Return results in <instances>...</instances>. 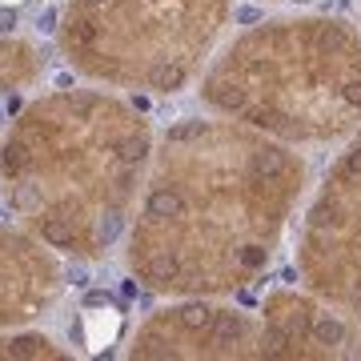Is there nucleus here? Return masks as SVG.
I'll return each mask as SVG.
<instances>
[{
    "mask_svg": "<svg viewBox=\"0 0 361 361\" xmlns=\"http://www.w3.org/2000/svg\"><path fill=\"white\" fill-rule=\"evenodd\" d=\"M310 193V161L233 116H180L153 145L125 269L157 297H233L273 265Z\"/></svg>",
    "mask_w": 361,
    "mask_h": 361,
    "instance_id": "f257e3e1",
    "label": "nucleus"
},
{
    "mask_svg": "<svg viewBox=\"0 0 361 361\" xmlns=\"http://www.w3.org/2000/svg\"><path fill=\"white\" fill-rule=\"evenodd\" d=\"M153 145L149 116L121 92H40L0 137V205L65 261H109L125 245Z\"/></svg>",
    "mask_w": 361,
    "mask_h": 361,
    "instance_id": "f03ea898",
    "label": "nucleus"
},
{
    "mask_svg": "<svg viewBox=\"0 0 361 361\" xmlns=\"http://www.w3.org/2000/svg\"><path fill=\"white\" fill-rule=\"evenodd\" d=\"M197 97L293 149L341 145L361 129V28L329 13L261 16L213 52Z\"/></svg>",
    "mask_w": 361,
    "mask_h": 361,
    "instance_id": "7ed1b4c3",
    "label": "nucleus"
},
{
    "mask_svg": "<svg viewBox=\"0 0 361 361\" xmlns=\"http://www.w3.org/2000/svg\"><path fill=\"white\" fill-rule=\"evenodd\" d=\"M233 0H61L56 52L101 89L173 97L201 80Z\"/></svg>",
    "mask_w": 361,
    "mask_h": 361,
    "instance_id": "20e7f679",
    "label": "nucleus"
},
{
    "mask_svg": "<svg viewBox=\"0 0 361 361\" xmlns=\"http://www.w3.org/2000/svg\"><path fill=\"white\" fill-rule=\"evenodd\" d=\"M297 277L361 325V129L341 141L301 209Z\"/></svg>",
    "mask_w": 361,
    "mask_h": 361,
    "instance_id": "39448f33",
    "label": "nucleus"
},
{
    "mask_svg": "<svg viewBox=\"0 0 361 361\" xmlns=\"http://www.w3.org/2000/svg\"><path fill=\"white\" fill-rule=\"evenodd\" d=\"M129 357H273V341L257 310L229 305L225 297H177L133 329Z\"/></svg>",
    "mask_w": 361,
    "mask_h": 361,
    "instance_id": "423d86ee",
    "label": "nucleus"
},
{
    "mask_svg": "<svg viewBox=\"0 0 361 361\" xmlns=\"http://www.w3.org/2000/svg\"><path fill=\"white\" fill-rule=\"evenodd\" d=\"M65 257L52 253L40 237L0 221V329H25L49 317L65 297Z\"/></svg>",
    "mask_w": 361,
    "mask_h": 361,
    "instance_id": "0eeeda50",
    "label": "nucleus"
},
{
    "mask_svg": "<svg viewBox=\"0 0 361 361\" xmlns=\"http://www.w3.org/2000/svg\"><path fill=\"white\" fill-rule=\"evenodd\" d=\"M49 73V49L37 37H4L0 32V97L25 92Z\"/></svg>",
    "mask_w": 361,
    "mask_h": 361,
    "instance_id": "6e6552de",
    "label": "nucleus"
},
{
    "mask_svg": "<svg viewBox=\"0 0 361 361\" xmlns=\"http://www.w3.org/2000/svg\"><path fill=\"white\" fill-rule=\"evenodd\" d=\"M16 361V357H44V361H61L73 357V349H65L56 337L40 334V329H0V361Z\"/></svg>",
    "mask_w": 361,
    "mask_h": 361,
    "instance_id": "1a4fd4ad",
    "label": "nucleus"
},
{
    "mask_svg": "<svg viewBox=\"0 0 361 361\" xmlns=\"http://www.w3.org/2000/svg\"><path fill=\"white\" fill-rule=\"evenodd\" d=\"M56 0H0V32L4 37H32L40 20H52Z\"/></svg>",
    "mask_w": 361,
    "mask_h": 361,
    "instance_id": "9d476101",
    "label": "nucleus"
},
{
    "mask_svg": "<svg viewBox=\"0 0 361 361\" xmlns=\"http://www.w3.org/2000/svg\"><path fill=\"white\" fill-rule=\"evenodd\" d=\"M285 4H293V8H313L317 0H285Z\"/></svg>",
    "mask_w": 361,
    "mask_h": 361,
    "instance_id": "9b49d317",
    "label": "nucleus"
}]
</instances>
